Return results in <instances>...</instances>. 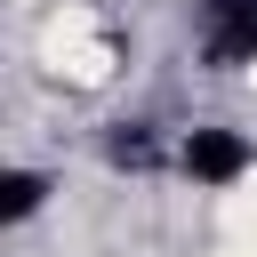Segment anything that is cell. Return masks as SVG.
Masks as SVG:
<instances>
[{"label":"cell","instance_id":"obj_1","mask_svg":"<svg viewBox=\"0 0 257 257\" xmlns=\"http://www.w3.org/2000/svg\"><path fill=\"white\" fill-rule=\"evenodd\" d=\"M177 169H185L193 185H241V177L257 169V145H249L241 128H185Z\"/></svg>","mask_w":257,"mask_h":257},{"label":"cell","instance_id":"obj_2","mask_svg":"<svg viewBox=\"0 0 257 257\" xmlns=\"http://www.w3.org/2000/svg\"><path fill=\"white\" fill-rule=\"evenodd\" d=\"M209 56L257 64V0H209Z\"/></svg>","mask_w":257,"mask_h":257},{"label":"cell","instance_id":"obj_3","mask_svg":"<svg viewBox=\"0 0 257 257\" xmlns=\"http://www.w3.org/2000/svg\"><path fill=\"white\" fill-rule=\"evenodd\" d=\"M48 209V169H0V233Z\"/></svg>","mask_w":257,"mask_h":257}]
</instances>
